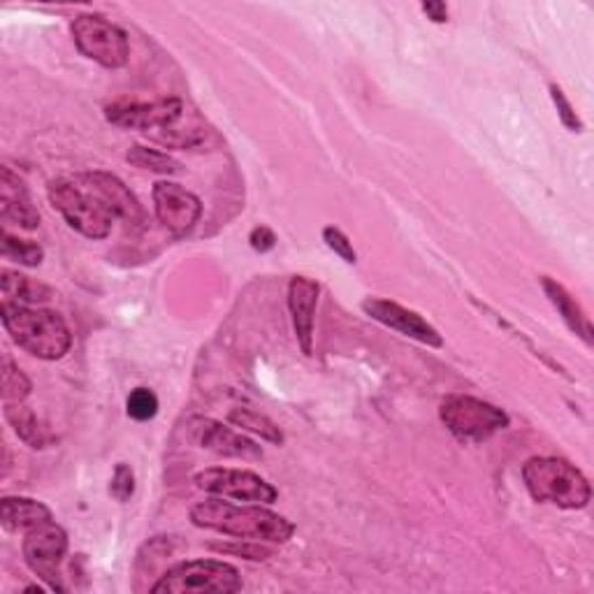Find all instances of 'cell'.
Returning <instances> with one entry per match:
<instances>
[{
	"instance_id": "4fadbf2b",
	"label": "cell",
	"mask_w": 594,
	"mask_h": 594,
	"mask_svg": "<svg viewBox=\"0 0 594 594\" xmlns=\"http://www.w3.org/2000/svg\"><path fill=\"white\" fill-rule=\"evenodd\" d=\"M362 311L372 316L381 326L391 328L409 339H416L425 347H432V349L444 347L442 335L434 330L421 314L411 311L397 303L383 300V297H368V300H362Z\"/></svg>"
},
{
	"instance_id": "44dd1931",
	"label": "cell",
	"mask_w": 594,
	"mask_h": 594,
	"mask_svg": "<svg viewBox=\"0 0 594 594\" xmlns=\"http://www.w3.org/2000/svg\"><path fill=\"white\" fill-rule=\"evenodd\" d=\"M227 421H231L240 429L258 434L261 439H265L269 444H277V446L284 444L282 427L274 423L272 418H267L265 414H258V411H254V409H244V406L233 409L231 414H227Z\"/></svg>"
},
{
	"instance_id": "ba28073f",
	"label": "cell",
	"mask_w": 594,
	"mask_h": 594,
	"mask_svg": "<svg viewBox=\"0 0 594 594\" xmlns=\"http://www.w3.org/2000/svg\"><path fill=\"white\" fill-rule=\"evenodd\" d=\"M73 40L77 50L96 61L107 71H119L130 59V44L124 29L112 24L105 17L98 14H79L71 24Z\"/></svg>"
},
{
	"instance_id": "f546056e",
	"label": "cell",
	"mask_w": 594,
	"mask_h": 594,
	"mask_svg": "<svg viewBox=\"0 0 594 594\" xmlns=\"http://www.w3.org/2000/svg\"><path fill=\"white\" fill-rule=\"evenodd\" d=\"M216 551H223V553H233V555H242L246 560H267L272 555V551H267V548L263 545H214Z\"/></svg>"
},
{
	"instance_id": "484cf974",
	"label": "cell",
	"mask_w": 594,
	"mask_h": 594,
	"mask_svg": "<svg viewBox=\"0 0 594 594\" xmlns=\"http://www.w3.org/2000/svg\"><path fill=\"white\" fill-rule=\"evenodd\" d=\"M323 242L344 263H349V265H356L358 263V254H356V248H353L351 240L344 233H341L339 227H335V225L323 227Z\"/></svg>"
},
{
	"instance_id": "9c48e42d",
	"label": "cell",
	"mask_w": 594,
	"mask_h": 594,
	"mask_svg": "<svg viewBox=\"0 0 594 594\" xmlns=\"http://www.w3.org/2000/svg\"><path fill=\"white\" fill-rule=\"evenodd\" d=\"M195 486L204 492L223 499L248 501V505H274L279 499V490L267 484L263 476L248 469L212 467L195 474Z\"/></svg>"
},
{
	"instance_id": "d6986e66",
	"label": "cell",
	"mask_w": 594,
	"mask_h": 594,
	"mask_svg": "<svg viewBox=\"0 0 594 594\" xmlns=\"http://www.w3.org/2000/svg\"><path fill=\"white\" fill-rule=\"evenodd\" d=\"M0 288H3V303L10 305H26V307H35L38 303H50L54 297V290L50 286H44L40 282H33L24 274L12 272V269H3L0 274Z\"/></svg>"
},
{
	"instance_id": "5bb4252c",
	"label": "cell",
	"mask_w": 594,
	"mask_h": 594,
	"mask_svg": "<svg viewBox=\"0 0 594 594\" xmlns=\"http://www.w3.org/2000/svg\"><path fill=\"white\" fill-rule=\"evenodd\" d=\"M318 284L309 277H293L288 286V309L293 316V328L297 344L305 356L314 351V316L318 305Z\"/></svg>"
},
{
	"instance_id": "8992f818",
	"label": "cell",
	"mask_w": 594,
	"mask_h": 594,
	"mask_svg": "<svg viewBox=\"0 0 594 594\" xmlns=\"http://www.w3.org/2000/svg\"><path fill=\"white\" fill-rule=\"evenodd\" d=\"M244 587L237 566L221 560H189L170 566L153 594H233Z\"/></svg>"
},
{
	"instance_id": "8fae6325",
	"label": "cell",
	"mask_w": 594,
	"mask_h": 594,
	"mask_svg": "<svg viewBox=\"0 0 594 594\" xmlns=\"http://www.w3.org/2000/svg\"><path fill=\"white\" fill-rule=\"evenodd\" d=\"M151 195L158 223L174 237L189 235L202 216L200 198L174 181H158Z\"/></svg>"
},
{
	"instance_id": "2e32d148",
	"label": "cell",
	"mask_w": 594,
	"mask_h": 594,
	"mask_svg": "<svg viewBox=\"0 0 594 594\" xmlns=\"http://www.w3.org/2000/svg\"><path fill=\"white\" fill-rule=\"evenodd\" d=\"M84 177L88 179V184L103 195V200L109 204V210L117 214V219L126 221L128 225H142L145 212L140 202H137V198L128 191L119 177L109 172H84Z\"/></svg>"
},
{
	"instance_id": "4316f807",
	"label": "cell",
	"mask_w": 594,
	"mask_h": 594,
	"mask_svg": "<svg viewBox=\"0 0 594 594\" xmlns=\"http://www.w3.org/2000/svg\"><path fill=\"white\" fill-rule=\"evenodd\" d=\"M551 98H553V103L558 107L560 121L564 124V128L571 130V132H581L583 130V121H581V117L576 114V109L571 107V103L564 96V91L558 84H551Z\"/></svg>"
},
{
	"instance_id": "3957f363",
	"label": "cell",
	"mask_w": 594,
	"mask_h": 594,
	"mask_svg": "<svg viewBox=\"0 0 594 594\" xmlns=\"http://www.w3.org/2000/svg\"><path fill=\"white\" fill-rule=\"evenodd\" d=\"M0 318L14 344L33 358L61 360L73 347L71 328L59 311L3 303Z\"/></svg>"
},
{
	"instance_id": "1f68e13d",
	"label": "cell",
	"mask_w": 594,
	"mask_h": 594,
	"mask_svg": "<svg viewBox=\"0 0 594 594\" xmlns=\"http://www.w3.org/2000/svg\"><path fill=\"white\" fill-rule=\"evenodd\" d=\"M26 592H38V594H40V592H44V587H40V585H29Z\"/></svg>"
},
{
	"instance_id": "9a60e30c",
	"label": "cell",
	"mask_w": 594,
	"mask_h": 594,
	"mask_svg": "<svg viewBox=\"0 0 594 594\" xmlns=\"http://www.w3.org/2000/svg\"><path fill=\"white\" fill-rule=\"evenodd\" d=\"M0 216L24 231H35L40 225V212L35 210L26 184L10 168L0 170Z\"/></svg>"
},
{
	"instance_id": "7a4b0ae2",
	"label": "cell",
	"mask_w": 594,
	"mask_h": 594,
	"mask_svg": "<svg viewBox=\"0 0 594 594\" xmlns=\"http://www.w3.org/2000/svg\"><path fill=\"white\" fill-rule=\"evenodd\" d=\"M191 520L195 528L240 541L286 543L295 534V524L286 516L274 513L263 505H233L223 497L200 501L191 509Z\"/></svg>"
},
{
	"instance_id": "603a6c76",
	"label": "cell",
	"mask_w": 594,
	"mask_h": 594,
	"mask_svg": "<svg viewBox=\"0 0 594 594\" xmlns=\"http://www.w3.org/2000/svg\"><path fill=\"white\" fill-rule=\"evenodd\" d=\"M3 258L24 265V267H38L44 261V251L40 244L31 242V240H19L6 231L3 233Z\"/></svg>"
},
{
	"instance_id": "ac0fdd59",
	"label": "cell",
	"mask_w": 594,
	"mask_h": 594,
	"mask_svg": "<svg viewBox=\"0 0 594 594\" xmlns=\"http://www.w3.org/2000/svg\"><path fill=\"white\" fill-rule=\"evenodd\" d=\"M541 286H543V293H545L548 300H551V305L562 316V321L569 326V330L576 332L587 347H592V326L587 321L585 311L579 307L574 297L569 295V290L551 277H541Z\"/></svg>"
},
{
	"instance_id": "83f0119b",
	"label": "cell",
	"mask_w": 594,
	"mask_h": 594,
	"mask_svg": "<svg viewBox=\"0 0 594 594\" xmlns=\"http://www.w3.org/2000/svg\"><path fill=\"white\" fill-rule=\"evenodd\" d=\"M109 492L114 499H119V501H128L135 495V474L128 465L121 463V465H117V469H114Z\"/></svg>"
},
{
	"instance_id": "30bf717a",
	"label": "cell",
	"mask_w": 594,
	"mask_h": 594,
	"mask_svg": "<svg viewBox=\"0 0 594 594\" xmlns=\"http://www.w3.org/2000/svg\"><path fill=\"white\" fill-rule=\"evenodd\" d=\"M65 553L67 534L54 520L26 532L24 560L33 574L47 583V587L54 592H65V585L61 583V564Z\"/></svg>"
},
{
	"instance_id": "5b68a950",
	"label": "cell",
	"mask_w": 594,
	"mask_h": 594,
	"mask_svg": "<svg viewBox=\"0 0 594 594\" xmlns=\"http://www.w3.org/2000/svg\"><path fill=\"white\" fill-rule=\"evenodd\" d=\"M522 481L541 505L560 509H585L592 488L585 474L562 458H532L522 467Z\"/></svg>"
},
{
	"instance_id": "ffe728a7",
	"label": "cell",
	"mask_w": 594,
	"mask_h": 594,
	"mask_svg": "<svg viewBox=\"0 0 594 594\" xmlns=\"http://www.w3.org/2000/svg\"><path fill=\"white\" fill-rule=\"evenodd\" d=\"M6 418L14 427L17 437L24 444H29L31 448H47L54 442L47 427H42L38 416L29 406H24V402L6 404Z\"/></svg>"
},
{
	"instance_id": "277c9868",
	"label": "cell",
	"mask_w": 594,
	"mask_h": 594,
	"mask_svg": "<svg viewBox=\"0 0 594 594\" xmlns=\"http://www.w3.org/2000/svg\"><path fill=\"white\" fill-rule=\"evenodd\" d=\"M50 202L67 225L88 240H105L112 233L117 214L109 210L103 195L88 184L84 174L56 179L47 189Z\"/></svg>"
},
{
	"instance_id": "7c38bea8",
	"label": "cell",
	"mask_w": 594,
	"mask_h": 594,
	"mask_svg": "<svg viewBox=\"0 0 594 594\" xmlns=\"http://www.w3.org/2000/svg\"><path fill=\"white\" fill-rule=\"evenodd\" d=\"M189 434L200 448L212 450V453L221 455V458L263 460V448L256 442H251L248 437H244V434L223 425L221 421L202 418V416L191 418Z\"/></svg>"
},
{
	"instance_id": "52a82bcc",
	"label": "cell",
	"mask_w": 594,
	"mask_h": 594,
	"mask_svg": "<svg viewBox=\"0 0 594 594\" xmlns=\"http://www.w3.org/2000/svg\"><path fill=\"white\" fill-rule=\"evenodd\" d=\"M439 418L453 437L463 442H488L509 427L507 411L471 395H450L442 402Z\"/></svg>"
},
{
	"instance_id": "cb8c5ba5",
	"label": "cell",
	"mask_w": 594,
	"mask_h": 594,
	"mask_svg": "<svg viewBox=\"0 0 594 594\" xmlns=\"http://www.w3.org/2000/svg\"><path fill=\"white\" fill-rule=\"evenodd\" d=\"M29 395H31L29 376L21 372L10 358H6L3 360V400H6V404L24 402Z\"/></svg>"
},
{
	"instance_id": "f1b7e54d",
	"label": "cell",
	"mask_w": 594,
	"mask_h": 594,
	"mask_svg": "<svg viewBox=\"0 0 594 594\" xmlns=\"http://www.w3.org/2000/svg\"><path fill=\"white\" fill-rule=\"evenodd\" d=\"M248 244L251 248L258 251V254H267V251H272L274 244H277V235H274V231H269L267 225H258L251 231Z\"/></svg>"
},
{
	"instance_id": "6da1fadb",
	"label": "cell",
	"mask_w": 594,
	"mask_h": 594,
	"mask_svg": "<svg viewBox=\"0 0 594 594\" xmlns=\"http://www.w3.org/2000/svg\"><path fill=\"white\" fill-rule=\"evenodd\" d=\"M105 117L119 128L140 130L168 149L195 151L219 145V135L195 109L181 98H158L151 103L117 100L107 105Z\"/></svg>"
},
{
	"instance_id": "d4e9b609",
	"label": "cell",
	"mask_w": 594,
	"mask_h": 594,
	"mask_svg": "<svg viewBox=\"0 0 594 594\" xmlns=\"http://www.w3.org/2000/svg\"><path fill=\"white\" fill-rule=\"evenodd\" d=\"M126 414L137 421V423H147L156 418L158 414V397L149 388H135V391L126 400Z\"/></svg>"
},
{
	"instance_id": "e0dca14e",
	"label": "cell",
	"mask_w": 594,
	"mask_h": 594,
	"mask_svg": "<svg viewBox=\"0 0 594 594\" xmlns=\"http://www.w3.org/2000/svg\"><path fill=\"white\" fill-rule=\"evenodd\" d=\"M52 511L31 497H6L0 501V522L8 532H31L44 522H52Z\"/></svg>"
},
{
	"instance_id": "4dcf8cb0",
	"label": "cell",
	"mask_w": 594,
	"mask_h": 594,
	"mask_svg": "<svg viewBox=\"0 0 594 594\" xmlns=\"http://www.w3.org/2000/svg\"><path fill=\"white\" fill-rule=\"evenodd\" d=\"M421 10L427 14L429 21H434V24H446L448 21V8L446 3H439V0H427V3L421 6Z\"/></svg>"
},
{
	"instance_id": "7402d4cb",
	"label": "cell",
	"mask_w": 594,
	"mask_h": 594,
	"mask_svg": "<svg viewBox=\"0 0 594 594\" xmlns=\"http://www.w3.org/2000/svg\"><path fill=\"white\" fill-rule=\"evenodd\" d=\"M126 161L132 168H140L147 172H156V174H179L181 172V163L174 161L172 156L158 151V149H149V147H140L135 145L128 153Z\"/></svg>"
}]
</instances>
